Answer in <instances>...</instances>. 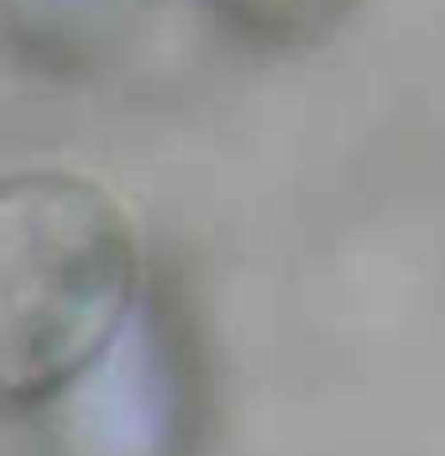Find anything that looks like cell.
<instances>
[{"label":"cell","instance_id":"1","mask_svg":"<svg viewBox=\"0 0 445 456\" xmlns=\"http://www.w3.org/2000/svg\"><path fill=\"white\" fill-rule=\"evenodd\" d=\"M116 241L94 216L47 205L37 241L11 226L5 257V336H11V388L27 394L47 383L79 352L105 299L116 294Z\"/></svg>","mask_w":445,"mask_h":456}]
</instances>
